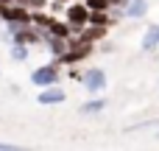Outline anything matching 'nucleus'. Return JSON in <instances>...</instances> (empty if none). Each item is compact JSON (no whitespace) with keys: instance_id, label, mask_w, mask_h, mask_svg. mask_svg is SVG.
Returning a JSON list of instances; mask_svg holds the SVG:
<instances>
[{"instance_id":"obj_1","label":"nucleus","mask_w":159,"mask_h":151,"mask_svg":"<svg viewBox=\"0 0 159 151\" xmlns=\"http://www.w3.org/2000/svg\"><path fill=\"white\" fill-rule=\"evenodd\" d=\"M64 20L73 25V31L87 28V25H89V8H87V3H84V0L67 3V6H64Z\"/></svg>"},{"instance_id":"obj_6","label":"nucleus","mask_w":159,"mask_h":151,"mask_svg":"<svg viewBox=\"0 0 159 151\" xmlns=\"http://www.w3.org/2000/svg\"><path fill=\"white\" fill-rule=\"evenodd\" d=\"M45 42H48V50L59 59L64 50H67V45H70V39H64V36H53V34H48L45 31Z\"/></svg>"},{"instance_id":"obj_10","label":"nucleus","mask_w":159,"mask_h":151,"mask_svg":"<svg viewBox=\"0 0 159 151\" xmlns=\"http://www.w3.org/2000/svg\"><path fill=\"white\" fill-rule=\"evenodd\" d=\"M89 25H112V17H109V8L106 11H89Z\"/></svg>"},{"instance_id":"obj_2","label":"nucleus","mask_w":159,"mask_h":151,"mask_svg":"<svg viewBox=\"0 0 159 151\" xmlns=\"http://www.w3.org/2000/svg\"><path fill=\"white\" fill-rule=\"evenodd\" d=\"M81 84H84V90H87L89 95L103 92V90H106V70H103V67H87V70L81 73Z\"/></svg>"},{"instance_id":"obj_7","label":"nucleus","mask_w":159,"mask_h":151,"mask_svg":"<svg viewBox=\"0 0 159 151\" xmlns=\"http://www.w3.org/2000/svg\"><path fill=\"white\" fill-rule=\"evenodd\" d=\"M148 14V0H129L126 3V17L129 20H143Z\"/></svg>"},{"instance_id":"obj_13","label":"nucleus","mask_w":159,"mask_h":151,"mask_svg":"<svg viewBox=\"0 0 159 151\" xmlns=\"http://www.w3.org/2000/svg\"><path fill=\"white\" fill-rule=\"evenodd\" d=\"M89 11H106L109 8V0H84Z\"/></svg>"},{"instance_id":"obj_14","label":"nucleus","mask_w":159,"mask_h":151,"mask_svg":"<svg viewBox=\"0 0 159 151\" xmlns=\"http://www.w3.org/2000/svg\"><path fill=\"white\" fill-rule=\"evenodd\" d=\"M20 6H25L28 11H39V8H45V3L48 0H17Z\"/></svg>"},{"instance_id":"obj_5","label":"nucleus","mask_w":159,"mask_h":151,"mask_svg":"<svg viewBox=\"0 0 159 151\" xmlns=\"http://www.w3.org/2000/svg\"><path fill=\"white\" fill-rule=\"evenodd\" d=\"M48 34H53V36H64V39H70L73 36V25L67 22V20H56V17H50V22H48V28H45Z\"/></svg>"},{"instance_id":"obj_12","label":"nucleus","mask_w":159,"mask_h":151,"mask_svg":"<svg viewBox=\"0 0 159 151\" xmlns=\"http://www.w3.org/2000/svg\"><path fill=\"white\" fill-rule=\"evenodd\" d=\"M31 22L36 25V28H48V22H50V14H45V8H39V11H31Z\"/></svg>"},{"instance_id":"obj_16","label":"nucleus","mask_w":159,"mask_h":151,"mask_svg":"<svg viewBox=\"0 0 159 151\" xmlns=\"http://www.w3.org/2000/svg\"><path fill=\"white\" fill-rule=\"evenodd\" d=\"M67 3H70V0H53V6H59V8H61V6H67Z\"/></svg>"},{"instance_id":"obj_17","label":"nucleus","mask_w":159,"mask_h":151,"mask_svg":"<svg viewBox=\"0 0 159 151\" xmlns=\"http://www.w3.org/2000/svg\"><path fill=\"white\" fill-rule=\"evenodd\" d=\"M154 137H157V140H159V132H157V134H154Z\"/></svg>"},{"instance_id":"obj_11","label":"nucleus","mask_w":159,"mask_h":151,"mask_svg":"<svg viewBox=\"0 0 159 151\" xmlns=\"http://www.w3.org/2000/svg\"><path fill=\"white\" fill-rule=\"evenodd\" d=\"M28 56H31V50H28L25 42H14V45H11V59H14V62H25Z\"/></svg>"},{"instance_id":"obj_8","label":"nucleus","mask_w":159,"mask_h":151,"mask_svg":"<svg viewBox=\"0 0 159 151\" xmlns=\"http://www.w3.org/2000/svg\"><path fill=\"white\" fill-rule=\"evenodd\" d=\"M159 48V25H148V31H145V36H143V50L145 53H154Z\"/></svg>"},{"instance_id":"obj_9","label":"nucleus","mask_w":159,"mask_h":151,"mask_svg":"<svg viewBox=\"0 0 159 151\" xmlns=\"http://www.w3.org/2000/svg\"><path fill=\"white\" fill-rule=\"evenodd\" d=\"M103 109H106V98H92V101L81 104L78 112H84V115H98V112H103Z\"/></svg>"},{"instance_id":"obj_3","label":"nucleus","mask_w":159,"mask_h":151,"mask_svg":"<svg viewBox=\"0 0 159 151\" xmlns=\"http://www.w3.org/2000/svg\"><path fill=\"white\" fill-rule=\"evenodd\" d=\"M59 64L56 62H50V64H42V67H36L34 73H31V84H36L39 90L42 87H50V84H59Z\"/></svg>"},{"instance_id":"obj_4","label":"nucleus","mask_w":159,"mask_h":151,"mask_svg":"<svg viewBox=\"0 0 159 151\" xmlns=\"http://www.w3.org/2000/svg\"><path fill=\"white\" fill-rule=\"evenodd\" d=\"M64 98H67V92H64L59 84H50V87H42V92H39L36 101H39L42 106H56V104H61Z\"/></svg>"},{"instance_id":"obj_15","label":"nucleus","mask_w":159,"mask_h":151,"mask_svg":"<svg viewBox=\"0 0 159 151\" xmlns=\"http://www.w3.org/2000/svg\"><path fill=\"white\" fill-rule=\"evenodd\" d=\"M20 146H14V143H6V140H0V151H17Z\"/></svg>"}]
</instances>
